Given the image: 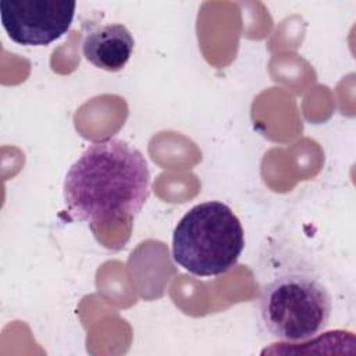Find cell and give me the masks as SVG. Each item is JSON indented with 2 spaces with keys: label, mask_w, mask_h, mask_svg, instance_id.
Here are the masks:
<instances>
[{
  "label": "cell",
  "mask_w": 356,
  "mask_h": 356,
  "mask_svg": "<svg viewBox=\"0 0 356 356\" xmlns=\"http://www.w3.org/2000/svg\"><path fill=\"white\" fill-rule=\"evenodd\" d=\"M245 248L242 224L229 206L210 200L188 210L172 234V259L196 277L229 271Z\"/></svg>",
  "instance_id": "2"
},
{
  "label": "cell",
  "mask_w": 356,
  "mask_h": 356,
  "mask_svg": "<svg viewBox=\"0 0 356 356\" xmlns=\"http://www.w3.org/2000/svg\"><path fill=\"white\" fill-rule=\"evenodd\" d=\"M134 36L122 24H90L82 40V54L95 67L117 72L132 56Z\"/></svg>",
  "instance_id": "5"
},
{
  "label": "cell",
  "mask_w": 356,
  "mask_h": 356,
  "mask_svg": "<svg viewBox=\"0 0 356 356\" xmlns=\"http://www.w3.org/2000/svg\"><path fill=\"white\" fill-rule=\"evenodd\" d=\"M149 192L145 156L117 138L92 143L70 167L63 184L67 213L88 224L134 218Z\"/></svg>",
  "instance_id": "1"
},
{
  "label": "cell",
  "mask_w": 356,
  "mask_h": 356,
  "mask_svg": "<svg viewBox=\"0 0 356 356\" xmlns=\"http://www.w3.org/2000/svg\"><path fill=\"white\" fill-rule=\"evenodd\" d=\"M331 312L327 286L307 270H285L260 288L261 323L280 341L303 342L318 335L328 325Z\"/></svg>",
  "instance_id": "3"
},
{
  "label": "cell",
  "mask_w": 356,
  "mask_h": 356,
  "mask_svg": "<svg viewBox=\"0 0 356 356\" xmlns=\"http://www.w3.org/2000/svg\"><path fill=\"white\" fill-rule=\"evenodd\" d=\"M75 7L68 0H1L0 19L15 43L47 46L67 33Z\"/></svg>",
  "instance_id": "4"
}]
</instances>
